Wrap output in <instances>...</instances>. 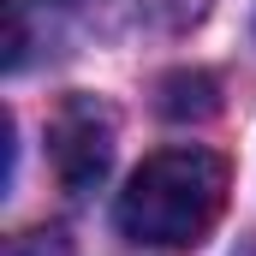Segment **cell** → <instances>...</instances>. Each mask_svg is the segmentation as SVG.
Instances as JSON below:
<instances>
[{
  "label": "cell",
  "instance_id": "obj_1",
  "mask_svg": "<svg viewBox=\"0 0 256 256\" xmlns=\"http://www.w3.org/2000/svg\"><path fill=\"white\" fill-rule=\"evenodd\" d=\"M226 208V161L208 149H155L114 202V220L131 244H161V250H191L208 238V226Z\"/></svg>",
  "mask_w": 256,
  "mask_h": 256
},
{
  "label": "cell",
  "instance_id": "obj_2",
  "mask_svg": "<svg viewBox=\"0 0 256 256\" xmlns=\"http://www.w3.org/2000/svg\"><path fill=\"white\" fill-rule=\"evenodd\" d=\"M48 143H54L60 185L66 191H90V185H102V173L114 161V114L102 102H90V96H72L60 108V120H54V131H48Z\"/></svg>",
  "mask_w": 256,
  "mask_h": 256
},
{
  "label": "cell",
  "instance_id": "obj_3",
  "mask_svg": "<svg viewBox=\"0 0 256 256\" xmlns=\"http://www.w3.org/2000/svg\"><path fill=\"white\" fill-rule=\"evenodd\" d=\"M6 256H72V244H66V232H54V226H30V232L6 238Z\"/></svg>",
  "mask_w": 256,
  "mask_h": 256
}]
</instances>
